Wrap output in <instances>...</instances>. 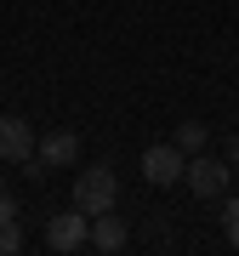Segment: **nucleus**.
I'll use <instances>...</instances> for the list:
<instances>
[{
    "instance_id": "1",
    "label": "nucleus",
    "mask_w": 239,
    "mask_h": 256,
    "mask_svg": "<svg viewBox=\"0 0 239 256\" xmlns=\"http://www.w3.org/2000/svg\"><path fill=\"white\" fill-rule=\"evenodd\" d=\"M74 205H80L86 216L114 210V205H120V176H114V165H86V171L74 176Z\"/></svg>"
},
{
    "instance_id": "2",
    "label": "nucleus",
    "mask_w": 239,
    "mask_h": 256,
    "mask_svg": "<svg viewBox=\"0 0 239 256\" xmlns=\"http://www.w3.org/2000/svg\"><path fill=\"white\" fill-rule=\"evenodd\" d=\"M228 176H234V165L205 154V148L188 154V165H182V182H188V194H200V200H222V194H228Z\"/></svg>"
},
{
    "instance_id": "3",
    "label": "nucleus",
    "mask_w": 239,
    "mask_h": 256,
    "mask_svg": "<svg viewBox=\"0 0 239 256\" xmlns=\"http://www.w3.org/2000/svg\"><path fill=\"white\" fill-rule=\"evenodd\" d=\"M46 245L52 250H86V245H92V216H86V210L80 205H68V210H57V216L46 222Z\"/></svg>"
},
{
    "instance_id": "4",
    "label": "nucleus",
    "mask_w": 239,
    "mask_h": 256,
    "mask_svg": "<svg viewBox=\"0 0 239 256\" xmlns=\"http://www.w3.org/2000/svg\"><path fill=\"white\" fill-rule=\"evenodd\" d=\"M0 160L6 165H28L34 160V126L23 114H0Z\"/></svg>"
},
{
    "instance_id": "5",
    "label": "nucleus",
    "mask_w": 239,
    "mask_h": 256,
    "mask_svg": "<svg viewBox=\"0 0 239 256\" xmlns=\"http://www.w3.org/2000/svg\"><path fill=\"white\" fill-rule=\"evenodd\" d=\"M182 165H188V154H182L176 142H154V148L142 154V176H148L154 188H171V182H182Z\"/></svg>"
},
{
    "instance_id": "6",
    "label": "nucleus",
    "mask_w": 239,
    "mask_h": 256,
    "mask_svg": "<svg viewBox=\"0 0 239 256\" xmlns=\"http://www.w3.org/2000/svg\"><path fill=\"white\" fill-rule=\"evenodd\" d=\"M34 154L46 160L52 171H57V165H74V160H80V131H46V137L34 142Z\"/></svg>"
},
{
    "instance_id": "7",
    "label": "nucleus",
    "mask_w": 239,
    "mask_h": 256,
    "mask_svg": "<svg viewBox=\"0 0 239 256\" xmlns=\"http://www.w3.org/2000/svg\"><path fill=\"white\" fill-rule=\"evenodd\" d=\"M92 245H97V250H120V245H126V222H120L114 210L92 216Z\"/></svg>"
},
{
    "instance_id": "8",
    "label": "nucleus",
    "mask_w": 239,
    "mask_h": 256,
    "mask_svg": "<svg viewBox=\"0 0 239 256\" xmlns=\"http://www.w3.org/2000/svg\"><path fill=\"white\" fill-rule=\"evenodd\" d=\"M205 142H211V126H200V120H182V126H176V148H182V154H200Z\"/></svg>"
},
{
    "instance_id": "9",
    "label": "nucleus",
    "mask_w": 239,
    "mask_h": 256,
    "mask_svg": "<svg viewBox=\"0 0 239 256\" xmlns=\"http://www.w3.org/2000/svg\"><path fill=\"white\" fill-rule=\"evenodd\" d=\"M23 250V228H18V210H0V256H18Z\"/></svg>"
},
{
    "instance_id": "10",
    "label": "nucleus",
    "mask_w": 239,
    "mask_h": 256,
    "mask_svg": "<svg viewBox=\"0 0 239 256\" xmlns=\"http://www.w3.org/2000/svg\"><path fill=\"white\" fill-rule=\"evenodd\" d=\"M222 222H228V245L239 250V200H228V205H222Z\"/></svg>"
},
{
    "instance_id": "11",
    "label": "nucleus",
    "mask_w": 239,
    "mask_h": 256,
    "mask_svg": "<svg viewBox=\"0 0 239 256\" xmlns=\"http://www.w3.org/2000/svg\"><path fill=\"white\" fill-rule=\"evenodd\" d=\"M0 210H18V194L6 188V176H0Z\"/></svg>"
},
{
    "instance_id": "12",
    "label": "nucleus",
    "mask_w": 239,
    "mask_h": 256,
    "mask_svg": "<svg viewBox=\"0 0 239 256\" xmlns=\"http://www.w3.org/2000/svg\"><path fill=\"white\" fill-rule=\"evenodd\" d=\"M228 165H234V171H239V137L228 142Z\"/></svg>"
}]
</instances>
